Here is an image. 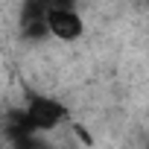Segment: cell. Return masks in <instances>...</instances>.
Segmentation results:
<instances>
[{"instance_id": "7a4b0ae2", "label": "cell", "mask_w": 149, "mask_h": 149, "mask_svg": "<svg viewBox=\"0 0 149 149\" xmlns=\"http://www.w3.org/2000/svg\"><path fill=\"white\" fill-rule=\"evenodd\" d=\"M47 32L61 44H73L85 35V18L70 3H50L47 9Z\"/></svg>"}, {"instance_id": "6da1fadb", "label": "cell", "mask_w": 149, "mask_h": 149, "mask_svg": "<svg viewBox=\"0 0 149 149\" xmlns=\"http://www.w3.org/2000/svg\"><path fill=\"white\" fill-rule=\"evenodd\" d=\"M64 120H67V108L58 100L47 97V94H29L24 100V105H21V126L26 132H32V134L53 132Z\"/></svg>"}]
</instances>
